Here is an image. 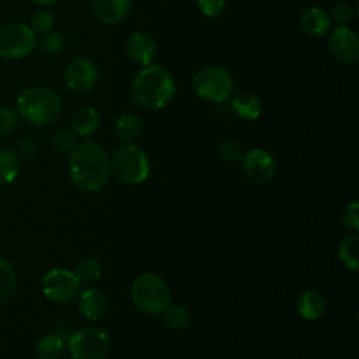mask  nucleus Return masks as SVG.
Returning <instances> with one entry per match:
<instances>
[{
	"label": "nucleus",
	"mask_w": 359,
	"mask_h": 359,
	"mask_svg": "<svg viewBox=\"0 0 359 359\" xmlns=\"http://www.w3.org/2000/svg\"><path fill=\"white\" fill-rule=\"evenodd\" d=\"M142 119L133 112L121 114L115 122V132L119 140L125 143H130L132 140H135L142 133Z\"/></svg>",
	"instance_id": "21"
},
{
	"label": "nucleus",
	"mask_w": 359,
	"mask_h": 359,
	"mask_svg": "<svg viewBox=\"0 0 359 359\" xmlns=\"http://www.w3.org/2000/svg\"><path fill=\"white\" fill-rule=\"evenodd\" d=\"M81 287V282L77 276L62 268L50 269L42 278V292L43 294L56 303H70L73 302Z\"/></svg>",
	"instance_id": "9"
},
{
	"label": "nucleus",
	"mask_w": 359,
	"mask_h": 359,
	"mask_svg": "<svg viewBox=\"0 0 359 359\" xmlns=\"http://www.w3.org/2000/svg\"><path fill=\"white\" fill-rule=\"evenodd\" d=\"M219 156L224 163H236V161H241L243 156H244V150L241 147V144L236 140H223L219 146Z\"/></svg>",
	"instance_id": "27"
},
{
	"label": "nucleus",
	"mask_w": 359,
	"mask_h": 359,
	"mask_svg": "<svg viewBox=\"0 0 359 359\" xmlns=\"http://www.w3.org/2000/svg\"><path fill=\"white\" fill-rule=\"evenodd\" d=\"M196 1H198L199 10L202 11V14L213 18V17H217L223 11L227 0H196Z\"/></svg>",
	"instance_id": "34"
},
{
	"label": "nucleus",
	"mask_w": 359,
	"mask_h": 359,
	"mask_svg": "<svg viewBox=\"0 0 359 359\" xmlns=\"http://www.w3.org/2000/svg\"><path fill=\"white\" fill-rule=\"evenodd\" d=\"M130 97L144 109H160L168 105L177 91L172 74L163 66L149 65L132 80Z\"/></svg>",
	"instance_id": "2"
},
{
	"label": "nucleus",
	"mask_w": 359,
	"mask_h": 359,
	"mask_svg": "<svg viewBox=\"0 0 359 359\" xmlns=\"http://www.w3.org/2000/svg\"><path fill=\"white\" fill-rule=\"evenodd\" d=\"M98 80L97 66L87 57L73 59L65 69V83L76 94H84L93 90Z\"/></svg>",
	"instance_id": "10"
},
{
	"label": "nucleus",
	"mask_w": 359,
	"mask_h": 359,
	"mask_svg": "<svg viewBox=\"0 0 359 359\" xmlns=\"http://www.w3.org/2000/svg\"><path fill=\"white\" fill-rule=\"evenodd\" d=\"M31 29L35 34H46L52 31L53 27V15L49 11H36L31 20Z\"/></svg>",
	"instance_id": "31"
},
{
	"label": "nucleus",
	"mask_w": 359,
	"mask_h": 359,
	"mask_svg": "<svg viewBox=\"0 0 359 359\" xmlns=\"http://www.w3.org/2000/svg\"><path fill=\"white\" fill-rule=\"evenodd\" d=\"M359 237L356 233L348 234L342 238L338 248V255L344 266L352 272H356L359 268Z\"/></svg>",
	"instance_id": "23"
},
{
	"label": "nucleus",
	"mask_w": 359,
	"mask_h": 359,
	"mask_svg": "<svg viewBox=\"0 0 359 359\" xmlns=\"http://www.w3.org/2000/svg\"><path fill=\"white\" fill-rule=\"evenodd\" d=\"M231 109L238 118L254 121L261 115L262 102L254 93L240 91L231 97Z\"/></svg>",
	"instance_id": "18"
},
{
	"label": "nucleus",
	"mask_w": 359,
	"mask_h": 359,
	"mask_svg": "<svg viewBox=\"0 0 359 359\" xmlns=\"http://www.w3.org/2000/svg\"><path fill=\"white\" fill-rule=\"evenodd\" d=\"M67 349L73 359H104L109 351V338L102 330L87 327L70 335Z\"/></svg>",
	"instance_id": "8"
},
{
	"label": "nucleus",
	"mask_w": 359,
	"mask_h": 359,
	"mask_svg": "<svg viewBox=\"0 0 359 359\" xmlns=\"http://www.w3.org/2000/svg\"><path fill=\"white\" fill-rule=\"evenodd\" d=\"M101 118L95 108L90 105H81L76 108L70 116V126L76 136L88 137L100 128Z\"/></svg>",
	"instance_id": "15"
},
{
	"label": "nucleus",
	"mask_w": 359,
	"mask_h": 359,
	"mask_svg": "<svg viewBox=\"0 0 359 359\" xmlns=\"http://www.w3.org/2000/svg\"><path fill=\"white\" fill-rule=\"evenodd\" d=\"M62 112L59 94L48 87H28L17 98V114L32 126L52 123Z\"/></svg>",
	"instance_id": "3"
},
{
	"label": "nucleus",
	"mask_w": 359,
	"mask_h": 359,
	"mask_svg": "<svg viewBox=\"0 0 359 359\" xmlns=\"http://www.w3.org/2000/svg\"><path fill=\"white\" fill-rule=\"evenodd\" d=\"M300 28L310 36H323L325 35L332 24L331 15L323 7H309L306 8L299 18Z\"/></svg>",
	"instance_id": "14"
},
{
	"label": "nucleus",
	"mask_w": 359,
	"mask_h": 359,
	"mask_svg": "<svg viewBox=\"0 0 359 359\" xmlns=\"http://www.w3.org/2000/svg\"><path fill=\"white\" fill-rule=\"evenodd\" d=\"M74 275L80 282H94L101 276V264L97 258H84L77 264Z\"/></svg>",
	"instance_id": "26"
},
{
	"label": "nucleus",
	"mask_w": 359,
	"mask_h": 359,
	"mask_svg": "<svg viewBox=\"0 0 359 359\" xmlns=\"http://www.w3.org/2000/svg\"><path fill=\"white\" fill-rule=\"evenodd\" d=\"M70 153L67 174L76 188L86 192H95L108 182L111 161L101 144L93 140H84L77 143Z\"/></svg>",
	"instance_id": "1"
},
{
	"label": "nucleus",
	"mask_w": 359,
	"mask_h": 359,
	"mask_svg": "<svg viewBox=\"0 0 359 359\" xmlns=\"http://www.w3.org/2000/svg\"><path fill=\"white\" fill-rule=\"evenodd\" d=\"M161 316L164 324L172 330H181L189 323V311L180 304H168Z\"/></svg>",
	"instance_id": "24"
},
{
	"label": "nucleus",
	"mask_w": 359,
	"mask_h": 359,
	"mask_svg": "<svg viewBox=\"0 0 359 359\" xmlns=\"http://www.w3.org/2000/svg\"><path fill=\"white\" fill-rule=\"evenodd\" d=\"M36 46V34L24 22H10L0 28V57L18 60Z\"/></svg>",
	"instance_id": "7"
},
{
	"label": "nucleus",
	"mask_w": 359,
	"mask_h": 359,
	"mask_svg": "<svg viewBox=\"0 0 359 359\" xmlns=\"http://www.w3.org/2000/svg\"><path fill=\"white\" fill-rule=\"evenodd\" d=\"M297 311L300 317L307 321L318 320L325 311L324 296L313 289L304 290L297 299Z\"/></svg>",
	"instance_id": "19"
},
{
	"label": "nucleus",
	"mask_w": 359,
	"mask_h": 359,
	"mask_svg": "<svg viewBox=\"0 0 359 359\" xmlns=\"http://www.w3.org/2000/svg\"><path fill=\"white\" fill-rule=\"evenodd\" d=\"M41 46L45 53L55 56V55H59L65 49V39L59 32L49 31V32L43 34Z\"/></svg>",
	"instance_id": "29"
},
{
	"label": "nucleus",
	"mask_w": 359,
	"mask_h": 359,
	"mask_svg": "<svg viewBox=\"0 0 359 359\" xmlns=\"http://www.w3.org/2000/svg\"><path fill=\"white\" fill-rule=\"evenodd\" d=\"M66 348L67 342L62 335L49 332L38 339L35 345V353L39 359H60L65 355Z\"/></svg>",
	"instance_id": "20"
},
{
	"label": "nucleus",
	"mask_w": 359,
	"mask_h": 359,
	"mask_svg": "<svg viewBox=\"0 0 359 359\" xmlns=\"http://www.w3.org/2000/svg\"><path fill=\"white\" fill-rule=\"evenodd\" d=\"M130 296L137 309L151 316L161 314L171 300V292L167 282L151 272L142 273L133 280Z\"/></svg>",
	"instance_id": "4"
},
{
	"label": "nucleus",
	"mask_w": 359,
	"mask_h": 359,
	"mask_svg": "<svg viewBox=\"0 0 359 359\" xmlns=\"http://www.w3.org/2000/svg\"><path fill=\"white\" fill-rule=\"evenodd\" d=\"M132 0H94V13L105 25L119 24L129 13Z\"/></svg>",
	"instance_id": "16"
},
{
	"label": "nucleus",
	"mask_w": 359,
	"mask_h": 359,
	"mask_svg": "<svg viewBox=\"0 0 359 359\" xmlns=\"http://www.w3.org/2000/svg\"><path fill=\"white\" fill-rule=\"evenodd\" d=\"M330 15L339 27H348L355 18V8L349 3H339L332 8Z\"/></svg>",
	"instance_id": "30"
},
{
	"label": "nucleus",
	"mask_w": 359,
	"mask_h": 359,
	"mask_svg": "<svg viewBox=\"0 0 359 359\" xmlns=\"http://www.w3.org/2000/svg\"><path fill=\"white\" fill-rule=\"evenodd\" d=\"M15 285L17 275L13 265L7 259L0 258V302L13 293Z\"/></svg>",
	"instance_id": "25"
},
{
	"label": "nucleus",
	"mask_w": 359,
	"mask_h": 359,
	"mask_svg": "<svg viewBox=\"0 0 359 359\" xmlns=\"http://www.w3.org/2000/svg\"><path fill=\"white\" fill-rule=\"evenodd\" d=\"M111 172L125 185H137L143 182L150 172L147 154L135 144H123L112 154Z\"/></svg>",
	"instance_id": "5"
},
{
	"label": "nucleus",
	"mask_w": 359,
	"mask_h": 359,
	"mask_svg": "<svg viewBox=\"0 0 359 359\" xmlns=\"http://www.w3.org/2000/svg\"><path fill=\"white\" fill-rule=\"evenodd\" d=\"M241 163L244 174L257 184L271 181L276 172V161L265 149H251L250 151L244 153Z\"/></svg>",
	"instance_id": "11"
},
{
	"label": "nucleus",
	"mask_w": 359,
	"mask_h": 359,
	"mask_svg": "<svg viewBox=\"0 0 359 359\" xmlns=\"http://www.w3.org/2000/svg\"><path fill=\"white\" fill-rule=\"evenodd\" d=\"M358 202H351L345 206L342 215H341V222L342 224L349 229V230H353L356 231L359 229V219H358Z\"/></svg>",
	"instance_id": "33"
},
{
	"label": "nucleus",
	"mask_w": 359,
	"mask_h": 359,
	"mask_svg": "<svg viewBox=\"0 0 359 359\" xmlns=\"http://www.w3.org/2000/svg\"><path fill=\"white\" fill-rule=\"evenodd\" d=\"M331 55L341 63H355L359 59V38L349 27H338L328 38Z\"/></svg>",
	"instance_id": "12"
},
{
	"label": "nucleus",
	"mask_w": 359,
	"mask_h": 359,
	"mask_svg": "<svg viewBox=\"0 0 359 359\" xmlns=\"http://www.w3.org/2000/svg\"><path fill=\"white\" fill-rule=\"evenodd\" d=\"M15 153L20 158H32L38 153V143L31 137H25L18 142Z\"/></svg>",
	"instance_id": "35"
},
{
	"label": "nucleus",
	"mask_w": 359,
	"mask_h": 359,
	"mask_svg": "<svg viewBox=\"0 0 359 359\" xmlns=\"http://www.w3.org/2000/svg\"><path fill=\"white\" fill-rule=\"evenodd\" d=\"M107 309H108V300L101 290L91 287L84 290L80 294L79 310L86 318L95 321L107 313Z\"/></svg>",
	"instance_id": "17"
},
{
	"label": "nucleus",
	"mask_w": 359,
	"mask_h": 359,
	"mask_svg": "<svg viewBox=\"0 0 359 359\" xmlns=\"http://www.w3.org/2000/svg\"><path fill=\"white\" fill-rule=\"evenodd\" d=\"M18 123V114L8 108L0 107V135L10 133Z\"/></svg>",
	"instance_id": "32"
},
{
	"label": "nucleus",
	"mask_w": 359,
	"mask_h": 359,
	"mask_svg": "<svg viewBox=\"0 0 359 359\" xmlns=\"http://www.w3.org/2000/svg\"><path fill=\"white\" fill-rule=\"evenodd\" d=\"M21 161L11 149H0V185L11 184L20 174Z\"/></svg>",
	"instance_id": "22"
},
{
	"label": "nucleus",
	"mask_w": 359,
	"mask_h": 359,
	"mask_svg": "<svg viewBox=\"0 0 359 359\" xmlns=\"http://www.w3.org/2000/svg\"><path fill=\"white\" fill-rule=\"evenodd\" d=\"M233 77L222 66L210 65L198 70L192 79L195 94L208 102H222L233 94Z\"/></svg>",
	"instance_id": "6"
},
{
	"label": "nucleus",
	"mask_w": 359,
	"mask_h": 359,
	"mask_svg": "<svg viewBox=\"0 0 359 359\" xmlns=\"http://www.w3.org/2000/svg\"><path fill=\"white\" fill-rule=\"evenodd\" d=\"M31 1H34V3H36L39 6H49V4L56 3L57 0H31Z\"/></svg>",
	"instance_id": "36"
},
{
	"label": "nucleus",
	"mask_w": 359,
	"mask_h": 359,
	"mask_svg": "<svg viewBox=\"0 0 359 359\" xmlns=\"http://www.w3.org/2000/svg\"><path fill=\"white\" fill-rule=\"evenodd\" d=\"M52 143L57 151L70 153L76 147L77 140H76V135L73 133V130L59 129L57 132H55V135L52 137Z\"/></svg>",
	"instance_id": "28"
},
{
	"label": "nucleus",
	"mask_w": 359,
	"mask_h": 359,
	"mask_svg": "<svg viewBox=\"0 0 359 359\" xmlns=\"http://www.w3.org/2000/svg\"><path fill=\"white\" fill-rule=\"evenodd\" d=\"M126 53L132 62L146 67L153 62L157 53V43L151 35L135 32L126 41Z\"/></svg>",
	"instance_id": "13"
}]
</instances>
